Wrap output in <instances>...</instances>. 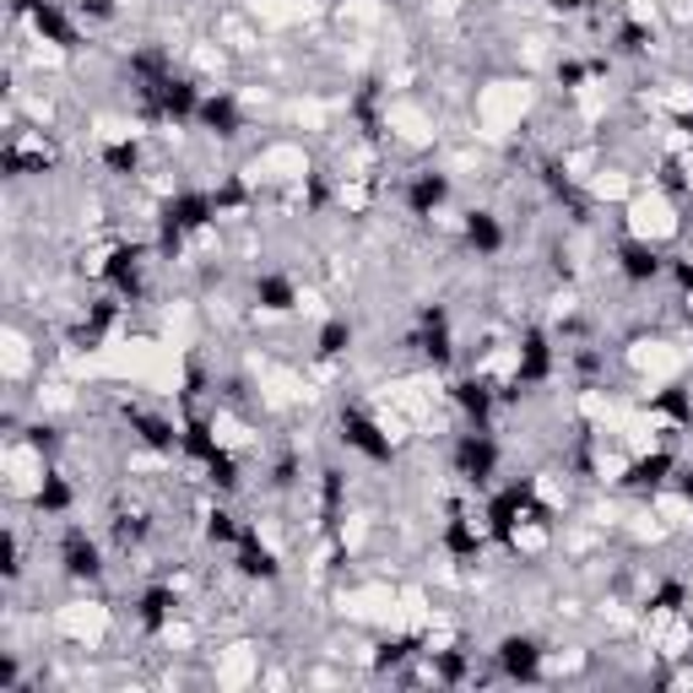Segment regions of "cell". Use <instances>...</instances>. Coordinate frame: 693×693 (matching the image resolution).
Segmentation results:
<instances>
[{
    "mask_svg": "<svg viewBox=\"0 0 693 693\" xmlns=\"http://www.w3.org/2000/svg\"><path fill=\"white\" fill-rule=\"evenodd\" d=\"M493 472H499V439L488 429H466L455 439V477L461 482H493Z\"/></svg>",
    "mask_w": 693,
    "mask_h": 693,
    "instance_id": "obj_1",
    "label": "cell"
},
{
    "mask_svg": "<svg viewBox=\"0 0 693 693\" xmlns=\"http://www.w3.org/2000/svg\"><path fill=\"white\" fill-rule=\"evenodd\" d=\"M337 429H342V444H346V450H357L363 461H374V466L396 461V444H390V433L379 429V423H374V418H368L363 407H346Z\"/></svg>",
    "mask_w": 693,
    "mask_h": 693,
    "instance_id": "obj_2",
    "label": "cell"
},
{
    "mask_svg": "<svg viewBox=\"0 0 693 693\" xmlns=\"http://www.w3.org/2000/svg\"><path fill=\"white\" fill-rule=\"evenodd\" d=\"M542 379H553V342H547L542 331H525L520 357H515V374H510V390H504V396H520V390H531V385H542Z\"/></svg>",
    "mask_w": 693,
    "mask_h": 693,
    "instance_id": "obj_3",
    "label": "cell"
},
{
    "mask_svg": "<svg viewBox=\"0 0 693 693\" xmlns=\"http://www.w3.org/2000/svg\"><path fill=\"white\" fill-rule=\"evenodd\" d=\"M493 661H499V672L510 683H536L542 678V645L531 634H504L499 650H493Z\"/></svg>",
    "mask_w": 693,
    "mask_h": 693,
    "instance_id": "obj_4",
    "label": "cell"
},
{
    "mask_svg": "<svg viewBox=\"0 0 693 693\" xmlns=\"http://www.w3.org/2000/svg\"><path fill=\"white\" fill-rule=\"evenodd\" d=\"M60 564H66L71 580H98V575H103V553H98V542L87 536L82 525H71V531L60 536Z\"/></svg>",
    "mask_w": 693,
    "mask_h": 693,
    "instance_id": "obj_5",
    "label": "cell"
},
{
    "mask_svg": "<svg viewBox=\"0 0 693 693\" xmlns=\"http://www.w3.org/2000/svg\"><path fill=\"white\" fill-rule=\"evenodd\" d=\"M617 271L628 276V282H656L661 271H667V260L656 245H645V239H623L617 245Z\"/></svg>",
    "mask_w": 693,
    "mask_h": 693,
    "instance_id": "obj_6",
    "label": "cell"
},
{
    "mask_svg": "<svg viewBox=\"0 0 693 693\" xmlns=\"http://www.w3.org/2000/svg\"><path fill=\"white\" fill-rule=\"evenodd\" d=\"M672 472H678V455H672V450H650V455H639V461L628 466V488H634V493H656V488L672 482Z\"/></svg>",
    "mask_w": 693,
    "mask_h": 693,
    "instance_id": "obj_7",
    "label": "cell"
},
{
    "mask_svg": "<svg viewBox=\"0 0 693 693\" xmlns=\"http://www.w3.org/2000/svg\"><path fill=\"white\" fill-rule=\"evenodd\" d=\"M239 575H245V580H276V575H282L276 553L260 542L255 525H245V536H239Z\"/></svg>",
    "mask_w": 693,
    "mask_h": 693,
    "instance_id": "obj_8",
    "label": "cell"
},
{
    "mask_svg": "<svg viewBox=\"0 0 693 693\" xmlns=\"http://www.w3.org/2000/svg\"><path fill=\"white\" fill-rule=\"evenodd\" d=\"M444 201H450V179H444V173L429 169V173H412V179H407V212H412V217H433Z\"/></svg>",
    "mask_w": 693,
    "mask_h": 693,
    "instance_id": "obj_9",
    "label": "cell"
},
{
    "mask_svg": "<svg viewBox=\"0 0 693 693\" xmlns=\"http://www.w3.org/2000/svg\"><path fill=\"white\" fill-rule=\"evenodd\" d=\"M33 27H38V38L55 44V49H77V44H82V33H77V22L60 11V0H44V5L33 11Z\"/></svg>",
    "mask_w": 693,
    "mask_h": 693,
    "instance_id": "obj_10",
    "label": "cell"
},
{
    "mask_svg": "<svg viewBox=\"0 0 693 693\" xmlns=\"http://www.w3.org/2000/svg\"><path fill=\"white\" fill-rule=\"evenodd\" d=\"M173 606H179L173 586H147V591L136 597V623H141L147 634H163L173 623Z\"/></svg>",
    "mask_w": 693,
    "mask_h": 693,
    "instance_id": "obj_11",
    "label": "cell"
},
{
    "mask_svg": "<svg viewBox=\"0 0 693 693\" xmlns=\"http://www.w3.org/2000/svg\"><path fill=\"white\" fill-rule=\"evenodd\" d=\"M195 120H201L212 136H239V125H245V120H239V103H234L228 92H206Z\"/></svg>",
    "mask_w": 693,
    "mask_h": 693,
    "instance_id": "obj_12",
    "label": "cell"
},
{
    "mask_svg": "<svg viewBox=\"0 0 693 693\" xmlns=\"http://www.w3.org/2000/svg\"><path fill=\"white\" fill-rule=\"evenodd\" d=\"M466 245L477 250V255H499L504 250V228H499V217L493 212H466Z\"/></svg>",
    "mask_w": 693,
    "mask_h": 693,
    "instance_id": "obj_13",
    "label": "cell"
},
{
    "mask_svg": "<svg viewBox=\"0 0 693 693\" xmlns=\"http://www.w3.org/2000/svg\"><path fill=\"white\" fill-rule=\"evenodd\" d=\"M455 407L466 412V423H472V429H488V412H493V390H488L482 379H461V385H455Z\"/></svg>",
    "mask_w": 693,
    "mask_h": 693,
    "instance_id": "obj_14",
    "label": "cell"
},
{
    "mask_svg": "<svg viewBox=\"0 0 693 693\" xmlns=\"http://www.w3.org/2000/svg\"><path fill=\"white\" fill-rule=\"evenodd\" d=\"M423 357H429L433 368H444L450 363V320H444V309H423Z\"/></svg>",
    "mask_w": 693,
    "mask_h": 693,
    "instance_id": "obj_15",
    "label": "cell"
},
{
    "mask_svg": "<svg viewBox=\"0 0 693 693\" xmlns=\"http://www.w3.org/2000/svg\"><path fill=\"white\" fill-rule=\"evenodd\" d=\"M444 547H450L455 558H477V553H482V531H477V520L455 510L450 525H444Z\"/></svg>",
    "mask_w": 693,
    "mask_h": 693,
    "instance_id": "obj_16",
    "label": "cell"
},
{
    "mask_svg": "<svg viewBox=\"0 0 693 693\" xmlns=\"http://www.w3.org/2000/svg\"><path fill=\"white\" fill-rule=\"evenodd\" d=\"M130 429H136L141 444H152V450H179V444H184V439L173 433L169 418H152V412H130Z\"/></svg>",
    "mask_w": 693,
    "mask_h": 693,
    "instance_id": "obj_17",
    "label": "cell"
},
{
    "mask_svg": "<svg viewBox=\"0 0 693 693\" xmlns=\"http://www.w3.org/2000/svg\"><path fill=\"white\" fill-rule=\"evenodd\" d=\"M255 304H260V309H271V315H287V309L298 304V287H293L287 276H260V282H255Z\"/></svg>",
    "mask_w": 693,
    "mask_h": 693,
    "instance_id": "obj_18",
    "label": "cell"
},
{
    "mask_svg": "<svg viewBox=\"0 0 693 693\" xmlns=\"http://www.w3.org/2000/svg\"><path fill=\"white\" fill-rule=\"evenodd\" d=\"M33 510H38V515H66V510H71V482H66L60 472H49L44 488L33 493Z\"/></svg>",
    "mask_w": 693,
    "mask_h": 693,
    "instance_id": "obj_19",
    "label": "cell"
},
{
    "mask_svg": "<svg viewBox=\"0 0 693 693\" xmlns=\"http://www.w3.org/2000/svg\"><path fill=\"white\" fill-rule=\"evenodd\" d=\"M650 407H656V412H667V418H672V423H683V429L693 423V401H689V390H683V385H667Z\"/></svg>",
    "mask_w": 693,
    "mask_h": 693,
    "instance_id": "obj_20",
    "label": "cell"
},
{
    "mask_svg": "<svg viewBox=\"0 0 693 693\" xmlns=\"http://www.w3.org/2000/svg\"><path fill=\"white\" fill-rule=\"evenodd\" d=\"M346 346H352V326H346V320H326L320 337H315V352H320V357H342Z\"/></svg>",
    "mask_w": 693,
    "mask_h": 693,
    "instance_id": "obj_21",
    "label": "cell"
},
{
    "mask_svg": "<svg viewBox=\"0 0 693 693\" xmlns=\"http://www.w3.org/2000/svg\"><path fill=\"white\" fill-rule=\"evenodd\" d=\"M103 163H109V173H136L141 169V147L136 141H109L103 147Z\"/></svg>",
    "mask_w": 693,
    "mask_h": 693,
    "instance_id": "obj_22",
    "label": "cell"
},
{
    "mask_svg": "<svg viewBox=\"0 0 693 693\" xmlns=\"http://www.w3.org/2000/svg\"><path fill=\"white\" fill-rule=\"evenodd\" d=\"M672 276H678V293L693 298V255L689 260H672Z\"/></svg>",
    "mask_w": 693,
    "mask_h": 693,
    "instance_id": "obj_23",
    "label": "cell"
},
{
    "mask_svg": "<svg viewBox=\"0 0 693 693\" xmlns=\"http://www.w3.org/2000/svg\"><path fill=\"white\" fill-rule=\"evenodd\" d=\"M672 488H678V493L693 504V466H678V472H672Z\"/></svg>",
    "mask_w": 693,
    "mask_h": 693,
    "instance_id": "obj_24",
    "label": "cell"
},
{
    "mask_svg": "<svg viewBox=\"0 0 693 693\" xmlns=\"http://www.w3.org/2000/svg\"><path fill=\"white\" fill-rule=\"evenodd\" d=\"M77 5H82V16H114L109 0H77Z\"/></svg>",
    "mask_w": 693,
    "mask_h": 693,
    "instance_id": "obj_25",
    "label": "cell"
},
{
    "mask_svg": "<svg viewBox=\"0 0 693 693\" xmlns=\"http://www.w3.org/2000/svg\"><path fill=\"white\" fill-rule=\"evenodd\" d=\"M553 5H558V11H586L591 0H553Z\"/></svg>",
    "mask_w": 693,
    "mask_h": 693,
    "instance_id": "obj_26",
    "label": "cell"
}]
</instances>
